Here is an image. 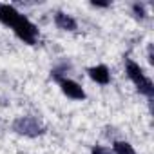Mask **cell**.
Listing matches in <instances>:
<instances>
[{"instance_id":"obj_1","label":"cell","mask_w":154,"mask_h":154,"mask_svg":"<svg viewBox=\"0 0 154 154\" xmlns=\"http://www.w3.org/2000/svg\"><path fill=\"white\" fill-rule=\"evenodd\" d=\"M125 72H127V76L131 78V82L136 85V89H138L141 94H145V96H149V98L154 96V84H152V80L149 78V76H145L143 69H141L136 62L127 60V62H125Z\"/></svg>"},{"instance_id":"obj_2","label":"cell","mask_w":154,"mask_h":154,"mask_svg":"<svg viewBox=\"0 0 154 154\" xmlns=\"http://www.w3.org/2000/svg\"><path fill=\"white\" fill-rule=\"evenodd\" d=\"M11 29L15 31V35H17L22 42H26V44H29V45H33V44L36 42L38 29H36V26H35L27 17H24V15H22Z\"/></svg>"},{"instance_id":"obj_3","label":"cell","mask_w":154,"mask_h":154,"mask_svg":"<svg viewBox=\"0 0 154 154\" xmlns=\"http://www.w3.org/2000/svg\"><path fill=\"white\" fill-rule=\"evenodd\" d=\"M13 131L22 134V136H29V138H35V136H40L44 134V127L31 116H20L15 120L13 123Z\"/></svg>"},{"instance_id":"obj_4","label":"cell","mask_w":154,"mask_h":154,"mask_svg":"<svg viewBox=\"0 0 154 154\" xmlns=\"http://www.w3.org/2000/svg\"><path fill=\"white\" fill-rule=\"evenodd\" d=\"M58 84H60L62 93L67 98H71V100H85V91L78 82H74L71 78H60Z\"/></svg>"},{"instance_id":"obj_5","label":"cell","mask_w":154,"mask_h":154,"mask_svg":"<svg viewBox=\"0 0 154 154\" xmlns=\"http://www.w3.org/2000/svg\"><path fill=\"white\" fill-rule=\"evenodd\" d=\"M89 76H91V80L100 84V85H107L111 82V72H109V67L100 63V65H94V67H89L87 69Z\"/></svg>"},{"instance_id":"obj_6","label":"cell","mask_w":154,"mask_h":154,"mask_svg":"<svg viewBox=\"0 0 154 154\" xmlns=\"http://www.w3.org/2000/svg\"><path fill=\"white\" fill-rule=\"evenodd\" d=\"M22 15L9 4H0V22L8 27H13L17 24V20L20 18Z\"/></svg>"},{"instance_id":"obj_7","label":"cell","mask_w":154,"mask_h":154,"mask_svg":"<svg viewBox=\"0 0 154 154\" xmlns=\"http://www.w3.org/2000/svg\"><path fill=\"white\" fill-rule=\"evenodd\" d=\"M54 24H56V27L62 29V31H74L76 27H78L76 20H74L71 15L62 13V11H58V13L54 15Z\"/></svg>"},{"instance_id":"obj_8","label":"cell","mask_w":154,"mask_h":154,"mask_svg":"<svg viewBox=\"0 0 154 154\" xmlns=\"http://www.w3.org/2000/svg\"><path fill=\"white\" fill-rule=\"evenodd\" d=\"M112 154H136V150L129 141H114L112 143Z\"/></svg>"},{"instance_id":"obj_9","label":"cell","mask_w":154,"mask_h":154,"mask_svg":"<svg viewBox=\"0 0 154 154\" xmlns=\"http://www.w3.org/2000/svg\"><path fill=\"white\" fill-rule=\"evenodd\" d=\"M132 13H134L138 18H145V17H147V11H145V4H140V2H136V4L132 6Z\"/></svg>"},{"instance_id":"obj_10","label":"cell","mask_w":154,"mask_h":154,"mask_svg":"<svg viewBox=\"0 0 154 154\" xmlns=\"http://www.w3.org/2000/svg\"><path fill=\"white\" fill-rule=\"evenodd\" d=\"M91 154H112L109 147H103V145H94L91 149Z\"/></svg>"},{"instance_id":"obj_11","label":"cell","mask_w":154,"mask_h":154,"mask_svg":"<svg viewBox=\"0 0 154 154\" xmlns=\"http://www.w3.org/2000/svg\"><path fill=\"white\" fill-rule=\"evenodd\" d=\"M91 6L93 8H109L111 2H96V0H94V2H91Z\"/></svg>"}]
</instances>
